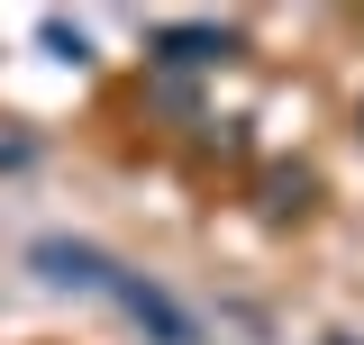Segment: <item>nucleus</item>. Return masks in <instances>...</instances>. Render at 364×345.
Here are the masks:
<instances>
[{"instance_id": "1", "label": "nucleus", "mask_w": 364, "mask_h": 345, "mask_svg": "<svg viewBox=\"0 0 364 345\" xmlns=\"http://www.w3.org/2000/svg\"><path fill=\"white\" fill-rule=\"evenodd\" d=\"M100 300H119V309L136 318V327H155V345H200V327H191V309H173L164 291H155V282H146V273H128V263L109 273V291H100Z\"/></svg>"}, {"instance_id": "2", "label": "nucleus", "mask_w": 364, "mask_h": 345, "mask_svg": "<svg viewBox=\"0 0 364 345\" xmlns=\"http://www.w3.org/2000/svg\"><path fill=\"white\" fill-rule=\"evenodd\" d=\"M28 263H37L55 291H109V273H119V255H100V246H82V236H37Z\"/></svg>"}, {"instance_id": "3", "label": "nucleus", "mask_w": 364, "mask_h": 345, "mask_svg": "<svg viewBox=\"0 0 364 345\" xmlns=\"http://www.w3.org/2000/svg\"><path fill=\"white\" fill-rule=\"evenodd\" d=\"M228 28H155V55H164V64H219L228 55Z\"/></svg>"}]
</instances>
